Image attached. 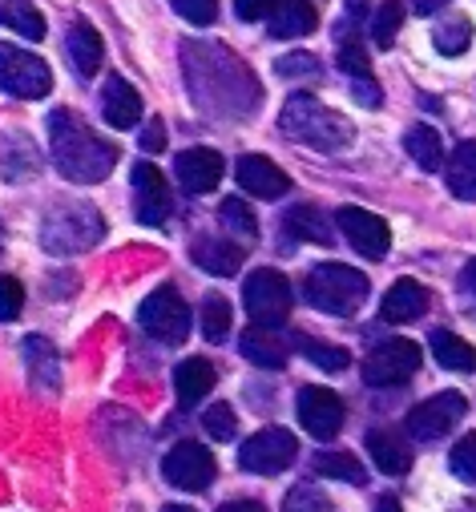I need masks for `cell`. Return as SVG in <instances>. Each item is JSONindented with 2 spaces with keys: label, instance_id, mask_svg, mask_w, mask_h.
I'll return each mask as SVG.
<instances>
[{
  "label": "cell",
  "instance_id": "obj_1",
  "mask_svg": "<svg viewBox=\"0 0 476 512\" xmlns=\"http://www.w3.org/2000/svg\"><path fill=\"white\" fill-rule=\"evenodd\" d=\"M49 146H53L57 174L69 178V182H81V186L105 182L117 166V146L97 138L89 125L69 109L49 113Z\"/></svg>",
  "mask_w": 476,
  "mask_h": 512
},
{
  "label": "cell",
  "instance_id": "obj_2",
  "mask_svg": "<svg viewBox=\"0 0 476 512\" xmlns=\"http://www.w3.org/2000/svg\"><path fill=\"white\" fill-rule=\"evenodd\" d=\"M279 130L299 142V146H311V150H323V154H339L351 146L355 130L343 113H335L331 105H323L319 97L311 93H295L283 113H279Z\"/></svg>",
  "mask_w": 476,
  "mask_h": 512
},
{
  "label": "cell",
  "instance_id": "obj_3",
  "mask_svg": "<svg viewBox=\"0 0 476 512\" xmlns=\"http://www.w3.org/2000/svg\"><path fill=\"white\" fill-rule=\"evenodd\" d=\"M368 291H372L368 275L343 263H319L307 271V283H303L307 303L323 315H355L368 303Z\"/></svg>",
  "mask_w": 476,
  "mask_h": 512
},
{
  "label": "cell",
  "instance_id": "obj_4",
  "mask_svg": "<svg viewBox=\"0 0 476 512\" xmlns=\"http://www.w3.org/2000/svg\"><path fill=\"white\" fill-rule=\"evenodd\" d=\"M101 234H105V218L89 202H57L41 222V246L49 254H81L97 246Z\"/></svg>",
  "mask_w": 476,
  "mask_h": 512
},
{
  "label": "cell",
  "instance_id": "obj_5",
  "mask_svg": "<svg viewBox=\"0 0 476 512\" xmlns=\"http://www.w3.org/2000/svg\"><path fill=\"white\" fill-rule=\"evenodd\" d=\"M243 307H247V315H251L255 327H283L291 319V307H295V295H291L287 275H279L271 267H259L255 275H247V283H243Z\"/></svg>",
  "mask_w": 476,
  "mask_h": 512
},
{
  "label": "cell",
  "instance_id": "obj_6",
  "mask_svg": "<svg viewBox=\"0 0 476 512\" xmlns=\"http://www.w3.org/2000/svg\"><path fill=\"white\" fill-rule=\"evenodd\" d=\"M138 323H142V331H146L150 339L178 347V343H186L194 319H190L186 299H182L174 287H162V291H154V295L138 307Z\"/></svg>",
  "mask_w": 476,
  "mask_h": 512
},
{
  "label": "cell",
  "instance_id": "obj_7",
  "mask_svg": "<svg viewBox=\"0 0 476 512\" xmlns=\"http://www.w3.org/2000/svg\"><path fill=\"white\" fill-rule=\"evenodd\" d=\"M0 89L21 101H37V97H49L53 73L41 57H33L17 45H0Z\"/></svg>",
  "mask_w": 476,
  "mask_h": 512
},
{
  "label": "cell",
  "instance_id": "obj_8",
  "mask_svg": "<svg viewBox=\"0 0 476 512\" xmlns=\"http://www.w3.org/2000/svg\"><path fill=\"white\" fill-rule=\"evenodd\" d=\"M295 456H299V440L287 428H263L243 444V452H238V468L255 472V476H279L295 464Z\"/></svg>",
  "mask_w": 476,
  "mask_h": 512
},
{
  "label": "cell",
  "instance_id": "obj_9",
  "mask_svg": "<svg viewBox=\"0 0 476 512\" xmlns=\"http://www.w3.org/2000/svg\"><path fill=\"white\" fill-rule=\"evenodd\" d=\"M416 371H420V343H412V339H388L364 359L368 388H400Z\"/></svg>",
  "mask_w": 476,
  "mask_h": 512
},
{
  "label": "cell",
  "instance_id": "obj_10",
  "mask_svg": "<svg viewBox=\"0 0 476 512\" xmlns=\"http://www.w3.org/2000/svg\"><path fill=\"white\" fill-rule=\"evenodd\" d=\"M464 412H468V404L460 392H440V396H432L408 412V436L420 444H432V440L448 436L464 420Z\"/></svg>",
  "mask_w": 476,
  "mask_h": 512
},
{
  "label": "cell",
  "instance_id": "obj_11",
  "mask_svg": "<svg viewBox=\"0 0 476 512\" xmlns=\"http://www.w3.org/2000/svg\"><path fill=\"white\" fill-rule=\"evenodd\" d=\"M162 476L182 492H202L214 480V456L202 444L182 440L162 456Z\"/></svg>",
  "mask_w": 476,
  "mask_h": 512
},
{
  "label": "cell",
  "instance_id": "obj_12",
  "mask_svg": "<svg viewBox=\"0 0 476 512\" xmlns=\"http://www.w3.org/2000/svg\"><path fill=\"white\" fill-rule=\"evenodd\" d=\"M335 226L343 230V238L364 254V259H384L388 246H392V230L380 214L364 210V206H343L335 214Z\"/></svg>",
  "mask_w": 476,
  "mask_h": 512
},
{
  "label": "cell",
  "instance_id": "obj_13",
  "mask_svg": "<svg viewBox=\"0 0 476 512\" xmlns=\"http://www.w3.org/2000/svg\"><path fill=\"white\" fill-rule=\"evenodd\" d=\"M134 214H138L142 226H166V218L174 214L170 186H166L162 170L150 166V162L134 166Z\"/></svg>",
  "mask_w": 476,
  "mask_h": 512
},
{
  "label": "cell",
  "instance_id": "obj_14",
  "mask_svg": "<svg viewBox=\"0 0 476 512\" xmlns=\"http://www.w3.org/2000/svg\"><path fill=\"white\" fill-rule=\"evenodd\" d=\"M343 400L331 388H303L299 392V424L315 440H335L343 428Z\"/></svg>",
  "mask_w": 476,
  "mask_h": 512
},
{
  "label": "cell",
  "instance_id": "obj_15",
  "mask_svg": "<svg viewBox=\"0 0 476 512\" xmlns=\"http://www.w3.org/2000/svg\"><path fill=\"white\" fill-rule=\"evenodd\" d=\"M234 178H238V186H243L247 194L263 198V202H275V198L291 194V178L271 158H263V154H243V158H238Z\"/></svg>",
  "mask_w": 476,
  "mask_h": 512
},
{
  "label": "cell",
  "instance_id": "obj_16",
  "mask_svg": "<svg viewBox=\"0 0 476 512\" xmlns=\"http://www.w3.org/2000/svg\"><path fill=\"white\" fill-rule=\"evenodd\" d=\"M222 154L210 150V146H194V150H182L178 162H174V174L182 182L186 194H210L218 182H222Z\"/></svg>",
  "mask_w": 476,
  "mask_h": 512
},
{
  "label": "cell",
  "instance_id": "obj_17",
  "mask_svg": "<svg viewBox=\"0 0 476 512\" xmlns=\"http://www.w3.org/2000/svg\"><path fill=\"white\" fill-rule=\"evenodd\" d=\"M101 117L113 130H134L142 121V97L126 77H109L101 89Z\"/></svg>",
  "mask_w": 476,
  "mask_h": 512
},
{
  "label": "cell",
  "instance_id": "obj_18",
  "mask_svg": "<svg viewBox=\"0 0 476 512\" xmlns=\"http://www.w3.org/2000/svg\"><path fill=\"white\" fill-rule=\"evenodd\" d=\"M25 363H29V383L49 400L61 388V355L45 335H29L25 339Z\"/></svg>",
  "mask_w": 476,
  "mask_h": 512
},
{
  "label": "cell",
  "instance_id": "obj_19",
  "mask_svg": "<svg viewBox=\"0 0 476 512\" xmlns=\"http://www.w3.org/2000/svg\"><path fill=\"white\" fill-rule=\"evenodd\" d=\"M428 311V287L416 279H396L380 303V319L384 323H412Z\"/></svg>",
  "mask_w": 476,
  "mask_h": 512
},
{
  "label": "cell",
  "instance_id": "obj_20",
  "mask_svg": "<svg viewBox=\"0 0 476 512\" xmlns=\"http://www.w3.org/2000/svg\"><path fill=\"white\" fill-rule=\"evenodd\" d=\"M37 170H41V154H37V142L29 134H21V130L0 134V178L21 182Z\"/></svg>",
  "mask_w": 476,
  "mask_h": 512
},
{
  "label": "cell",
  "instance_id": "obj_21",
  "mask_svg": "<svg viewBox=\"0 0 476 512\" xmlns=\"http://www.w3.org/2000/svg\"><path fill=\"white\" fill-rule=\"evenodd\" d=\"M65 53H69V65H73L77 77H93V73L101 69L105 45H101V37H97L93 25L77 21V25L69 29V37H65Z\"/></svg>",
  "mask_w": 476,
  "mask_h": 512
},
{
  "label": "cell",
  "instance_id": "obj_22",
  "mask_svg": "<svg viewBox=\"0 0 476 512\" xmlns=\"http://www.w3.org/2000/svg\"><path fill=\"white\" fill-rule=\"evenodd\" d=\"M267 25H271V37H279V41H295V37L315 33L319 13H315L311 0H279V9L271 13Z\"/></svg>",
  "mask_w": 476,
  "mask_h": 512
},
{
  "label": "cell",
  "instance_id": "obj_23",
  "mask_svg": "<svg viewBox=\"0 0 476 512\" xmlns=\"http://www.w3.org/2000/svg\"><path fill=\"white\" fill-rule=\"evenodd\" d=\"M368 452H372L376 468L388 472V476H404L412 468V452H408L404 436L392 432V428H372L368 432Z\"/></svg>",
  "mask_w": 476,
  "mask_h": 512
},
{
  "label": "cell",
  "instance_id": "obj_24",
  "mask_svg": "<svg viewBox=\"0 0 476 512\" xmlns=\"http://www.w3.org/2000/svg\"><path fill=\"white\" fill-rule=\"evenodd\" d=\"M190 259L206 271V275H234L238 267H243V250H238L234 242H226V238H198L194 246H190Z\"/></svg>",
  "mask_w": 476,
  "mask_h": 512
},
{
  "label": "cell",
  "instance_id": "obj_25",
  "mask_svg": "<svg viewBox=\"0 0 476 512\" xmlns=\"http://www.w3.org/2000/svg\"><path fill=\"white\" fill-rule=\"evenodd\" d=\"M210 388H214V367H210V359H186V363H178V371H174V392H178V404H182V408H194L198 400H206Z\"/></svg>",
  "mask_w": 476,
  "mask_h": 512
},
{
  "label": "cell",
  "instance_id": "obj_26",
  "mask_svg": "<svg viewBox=\"0 0 476 512\" xmlns=\"http://www.w3.org/2000/svg\"><path fill=\"white\" fill-rule=\"evenodd\" d=\"M444 182L456 198L476 202V142H460L444 162Z\"/></svg>",
  "mask_w": 476,
  "mask_h": 512
},
{
  "label": "cell",
  "instance_id": "obj_27",
  "mask_svg": "<svg viewBox=\"0 0 476 512\" xmlns=\"http://www.w3.org/2000/svg\"><path fill=\"white\" fill-rule=\"evenodd\" d=\"M404 150L408 158L424 170V174H436L448 158H444V142H440V130H432V125H412V130L404 134Z\"/></svg>",
  "mask_w": 476,
  "mask_h": 512
},
{
  "label": "cell",
  "instance_id": "obj_28",
  "mask_svg": "<svg viewBox=\"0 0 476 512\" xmlns=\"http://www.w3.org/2000/svg\"><path fill=\"white\" fill-rule=\"evenodd\" d=\"M243 355L251 359V363H259V367H283L287 363V343L275 335V327H251L247 335H243Z\"/></svg>",
  "mask_w": 476,
  "mask_h": 512
},
{
  "label": "cell",
  "instance_id": "obj_29",
  "mask_svg": "<svg viewBox=\"0 0 476 512\" xmlns=\"http://www.w3.org/2000/svg\"><path fill=\"white\" fill-rule=\"evenodd\" d=\"M283 226H287L291 238L319 242V246H331V238H335L331 226H327V218H323V210H315V206H291L283 214Z\"/></svg>",
  "mask_w": 476,
  "mask_h": 512
},
{
  "label": "cell",
  "instance_id": "obj_30",
  "mask_svg": "<svg viewBox=\"0 0 476 512\" xmlns=\"http://www.w3.org/2000/svg\"><path fill=\"white\" fill-rule=\"evenodd\" d=\"M428 347H432L436 363L448 367V371H472V367H476V347H472L468 339L452 335V331H432Z\"/></svg>",
  "mask_w": 476,
  "mask_h": 512
},
{
  "label": "cell",
  "instance_id": "obj_31",
  "mask_svg": "<svg viewBox=\"0 0 476 512\" xmlns=\"http://www.w3.org/2000/svg\"><path fill=\"white\" fill-rule=\"evenodd\" d=\"M315 472L327 480H347V484H368V468L355 460V452H319Z\"/></svg>",
  "mask_w": 476,
  "mask_h": 512
},
{
  "label": "cell",
  "instance_id": "obj_32",
  "mask_svg": "<svg viewBox=\"0 0 476 512\" xmlns=\"http://www.w3.org/2000/svg\"><path fill=\"white\" fill-rule=\"evenodd\" d=\"M0 25L21 33V37H29V41L45 37V17L33 5H25V0H9V5H0Z\"/></svg>",
  "mask_w": 476,
  "mask_h": 512
},
{
  "label": "cell",
  "instance_id": "obj_33",
  "mask_svg": "<svg viewBox=\"0 0 476 512\" xmlns=\"http://www.w3.org/2000/svg\"><path fill=\"white\" fill-rule=\"evenodd\" d=\"M432 41H436V49H440L444 57H460V53L472 45V21L456 13V17H448V21L436 25Z\"/></svg>",
  "mask_w": 476,
  "mask_h": 512
},
{
  "label": "cell",
  "instance_id": "obj_34",
  "mask_svg": "<svg viewBox=\"0 0 476 512\" xmlns=\"http://www.w3.org/2000/svg\"><path fill=\"white\" fill-rule=\"evenodd\" d=\"M218 222L230 230V234H238V238H259V218H255V210L243 202V198H226L222 206H218Z\"/></svg>",
  "mask_w": 476,
  "mask_h": 512
},
{
  "label": "cell",
  "instance_id": "obj_35",
  "mask_svg": "<svg viewBox=\"0 0 476 512\" xmlns=\"http://www.w3.org/2000/svg\"><path fill=\"white\" fill-rule=\"evenodd\" d=\"M400 25H404V0H384V5L376 9V17H372V41L380 49H392Z\"/></svg>",
  "mask_w": 476,
  "mask_h": 512
},
{
  "label": "cell",
  "instance_id": "obj_36",
  "mask_svg": "<svg viewBox=\"0 0 476 512\" xmlns=\"http://www.w3.org/2000/svg\"><path fill=\"white\" fill-rule=\"evenodd\" d=\"M198 319H202V335H206L210 343H222V339L230 335V303H226L222 295H206Z\"/></svg>",
  "mask_w": 476,
  "mask_h": 512
},
{
  "label": "cell",
  "instance_id": "obj_37",
  "mask_svg": "<svg viewBox=\"0 0 476 512\" xmlns=\"http://www.w3.org/2000/svg\"><path fill=\"white\" fill-rule=\"evenodd\" d=\"M299 351H303L315 367H323V371H343V367L351 363V355H347L343 347L323 343V339H307V335H299Z\"/></svg>",
  "mask_w": 476,
  "mask_h": 512
},
{
  "label": "cell",
  "instance_id": "obj_38",
  "mask_svg": "<svg viewBox=\"0 0 476 512\" xmlns=\"http://www.w3.org/2000/svg\"><path fill=\"white\" fill-rule=\"evenodd\" d=\"M283 512H335V508L319 484H295L283 500Z\"/></svg>",
  "mask_w": 476,
  "mask_h": 512
},
{
  "label": "cell",
  "instance_id": "obj_39",
  "mask_svg": "<svg viewBox=\"0 0 476 512\" xmlns=\"http://www.w3.org/2000/svg\"><path fill=\"white\" fill-rule=\"evenodd\" d=\"M339 65L351 77H368V53H364V45L355 41V33L347 25H339Z\"/></svg>",
  "mask_w": 476,
  "mask_h": 512
},
{
  "label": "cell",
  "instance_id": "obj_40",
  "mask_svg": "<svg viewBox=\"0 0 476 512\" xmlns=\"http://www.w3.org/2000/svg\"><path fill=\"white\" fill-rule=\"evenodd\" d=\"M275 73L279 77H291V81H319L323 77L319 61L311 53H287V57H279L275 61Z\"/></svg>",
  "mask_w": 476,
  "mask_h": 512
},
{
  "label": "cell",
  "instance_id": "obj_41",
  "mask_svg": "<svg viewBox=\"0 0 476 512\" xmlns=\"http://www.w3.org/2000/svg\"><path fill=\"white\" fill-rule=\"evenodd\" d=\"M202 428H206V436H210V440H234V432H238L234 408H230V404H214V408H206Z\"/></svg>",
  "mask_w": 476,
  "mask_h": 512
},
{
  "label": "cell",
  "instance_id": "obj_42",
  "mask_svg": "<svg viewBox=\"0 0 476 512\" xmlns=\"http://www.w3.org/2000/svg\"><path fill=\"white\" fill-rule=\"evenodd\" d=\"M448 464H452V472H456L464 484H476V432L456 440V448H452Z\"/></svg>",
  "mask_w": 476,
  "mask_h": 512
},
{
  "label": "cell",
  "instance_id": "obj_43",
  "mask_svg": "<svg viewBox=\"0 0 476 512\" xmlns=\"http://www.w3.org/2000/svg\"><path fill=\"white\" fill-rule=\"evenodd\" d=\"M25 307V287L13 275H0V323H13Z\"/></svg>",
  "mask_w": 476,
  "mask_h": 512
},
{
  "label": "cell",
  "instance_id": "obj_44",
  "mask_svg": "<svg viewBox=\"0 0 476 512\" xmlns=\"http://www.w3.org/2000/svg\"><path fill=\"white\" fill-rule=\"evenodd\" d=\"M174 13L190 25H214L218 17V0H174Z\"/></svg>",
  "mask_w": 476,
  "mask_h": 512
},
{
  "label": "cell",
  "instance_id": "obj_45",
  "mask_svg": "<svg viewBox=\"0 0 476 512\" xmlns=\"http://www.w3.org/2000/svg\"><path fill=\"white\" fill-rule=\"evenodd\" d=\"M275 9H279V0H234V13L243 21H271Z\"/></svg>",
  "mask_w": 476,
  "mask_h": 512
},
{
  "label": "cell",
  "instance_id": "obj_46",
  "mask_svg": "<svg viewBox=\"0 0 476 512\" xmlns=\"http://www.w3.org/2000/svg\"><path fill=\"white\" fill-rule=\"evenodd\" d=\"M351 97L364 109H380V85L372 77H351Z\"/></svg>",
  "mask_w": 476,
  "mask_h": 512
},
{
  "label": "cell",
  "instance_id": "obj_47",
  "mask_svg": "<svg viewBox=\"0 0 476 512\" xmlns=\"http://www.w3.org/2000/svg\"><path fill=\"white\" fill-rule=\"evenodd\" d=\"M142 150H146V154H162V150H166V121H162V117H150V121H146Z\"/></svg>",
  "mask_w": 476,
  "mask_h": 512
},
{
  "label": "cell",
  "instance_id": "obj_48",
  "mask_svg": "<svg viewBox=\"0 0 476 512\" xmlns=\"http://www.w3.org/2000/svg\"><path fill=\"white\" fill-rule=\"evenodd\" d=\"M218 512H267L259 500H230V504H222Z\"/></svg>",
  "mask_w": 476,
  "mask_h": 512
},
{
  "label": "cell",
  "instance_id": "obj_49",
  "mask_svg": "<svg viewBox=\"0 0 476 512\" xmlns=\"http://www.w3.org/2000/svg\"><path fill=\"white\" fill-rule=\"evenodd\" d=\"M448 5V0H412V9L420 13V17H432V13H440Z\"/></svg>",
  "mask_w": 476,
  "mask_h": 512
},
{
  "label": "cell",
  "instance_id": "obj_50",
  "mask_svg": "<svg viewBox=\"0 0 476 512\" xmlns=\"http://www.w3.org/2000/svg\"><path fill=\"white\" fill-rule=\"evenodd\" d=\"M364 13H368V0H347V17L351 21H360Z\"/></svg>",
  "mask_w": 476,
  "mask_h": 512
},
{
  "label": "cell",
  "instance_id": "obj_51",
  "mask_svg": "<svg viewBox=\"0 0 476 512\" xmlns=\"http://www.w3.org/2000/svg\"><path fill=\"white\" fill-rule=\"evenodd\" d=\"M376 512H404V508H400L396 496H380V500H376Z\"/></svg>",
  "mask_w": 476,
  "mask_h": 512
},
{
  "label": "cell",
  "instance_id": "obj_52",
  "mask_svg": "<svg viewBox=\"0 0 476 512\" xmlns=\"http://www.w3.org/2000/svg\"><path fill=\"white\" fill-rule=\"evenodd\" d=\"M460 283H464V287H468V291L476 295V259H472V263L464 267V275H460Z\"/></svg>",
  "mask_w": 476,
  "mask_h": 512
},
{
  "label": "cell",
  "instance_id": "obj_53",
  "mask_svg": "<svg viewBox=\"0 0 476 512\" xmlns=\"http://www.w3.org/2000/svg\"><path fill=\"white\" fill-rule=\"evenodd\" d=\"M162 512H194V508H182V504H166Z\"/></svg>",
  "mask_w": 476,
  "mask_h": 512
},
{
  "label": "cell",
  "instance_id": "obj_54",
  "mask_svg": "<svg viewBox=\"0 0 476 512\" xmlns=\"http://www.w3.org/2000/svg\"><path fill=\"white\" fill-rule=\"evenodd\" d=\"M452 512H476V504H456Z\"/></svg>",
  "mask_w": 476,
  "mask_h": 512
},
{
  "label": "cell",
  "instance_id": "obj_55",
  "mask_svg": "<svg viewBox=\"0 0 476 512\" xmlns=\"http://www.w3.org/2000/svg\"><path fill=\"white\" fill-rule=\"evenodd\" d=\"M0 246H5V234H0Z\"/></svg>",
  "mask_w": 476,
  "mask_h": 512
}]
</instances>
